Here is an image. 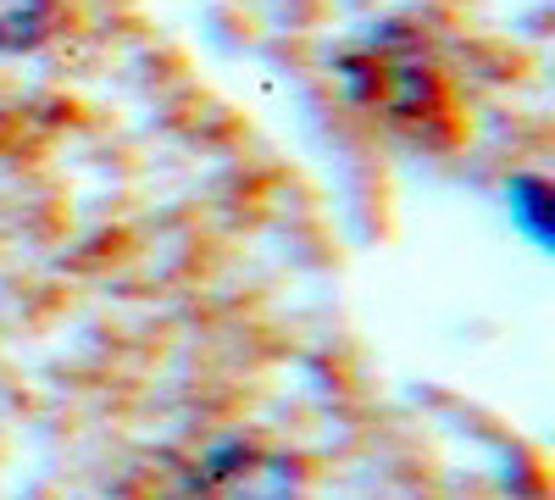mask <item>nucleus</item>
<instances>
[{
	"label": "nucleus",
	"instance_id": "3",
	"mask_svg": "<svg viewBox=\"0 0 555 500\" xmlns=\"http://www.w3.org/2000/svg\"><path fill=\"white\" fill-rule=\"evenodd\" d=\"M51 23V0H0V51L34 44Z\"/></svg>",
	"mask_w": 555,
	"mask_h": 500
},
{
	"label": "nucleus",
	"instance_id": "1",
	"mask_svg": "<svg viewBox=\"0 0 555 500\" xmlns=\"http://www.w3.org/2000/svg\"><path fill=\"white\" fill-rule=\"evenodd\" d=\"M361 84L373 89L378 112H389L395 123H411V128H428L444 117V95H439V78L405 56V51H378L373 62L361 67Z\"/></svg>",
	"mask_w": 555,
	"mask_h": 500
},
{
	"label": "nucleus",
	"instance_id": "2",
	"mask_svg": "<svg viewBox=\"0 0 555 500\" xmlns=\"http://www.w3.org/2000/svg\"><path fill=\"white\" fill-rule=\"evenodd\" d=\"M195 500H295V478L284 462L261 457V450L228 445L195 473Z\"/></svg>",
	"mask_w": 555,
	"mask_h": 500
}]
</instances>
